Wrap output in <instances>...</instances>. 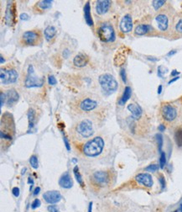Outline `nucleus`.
<instances>
[{"instance_id":"nucleus-24","label":"nucleus","mask_w":182,"mask_h":212,"mask_svg":"<svg viewBox=\"0 0 182 212\" xmlns=\"http://www.w3.org/2000/svg\"><path fill=\"white\" fill-rule=\"evenodd\" d=\"M131 94H132V89H131V88L130 87H126L125 89H124V92L122 94V96L119 102H118V104L120 105H125L127 103V101L130 99Z\"/></svg>"},{"instance_id":"nucleus-41","label":"nucleus","mask_w":182,"mask_h":212,"mask_svg":"<svg viewBox=\"0 0 182 212\" xmlns=\"http://www.w3.org/2000/svg\"><path fill=\"white\" fill-rule=\"evenodd\" d=\"M12 193H13V194L15 197H19V188H18V187H14V188H13Z\"/></svg>"},{"instance_id":"nucleus-49","label":"nucleus","mask_w":182,"mask_h":212,"mask_svg":"<svg viewBox=\"0 0 182 212\" xmlns=\"http://www.w3.org/2000/svg\"><path fill=\"white\" fill-rule=\"evenodd\" d=\"M179 74H180V72L176 70H174L171 72V76H175V75H179Z\"/></svg>"},{"instance_id":"nucleus-47","label":"nucleus","mask_w":182,"mask_h":212,"mask_svg":"<svg viewBox=\"0 0 182 212\" xmlns=\"http://www.w3.org/2000/svg\"><path fill=\"white\" fill-rule=\"evenodd\" d=\"M180 78V77L179 76H177V77H175V78H172L171 80H170V82H169V84H171L172 82H175L176 80H178Z\"/></svg>"},{"instance_id":"nucleus-39","label":"nucleus","mask_w":182,"mask_h":212,"mask_svg":"<svg viewBox=\"0 0 182 212\" xmlns=\"http://www.w3.org/2000/svg\"><path fill=\"white\" fill-rule=\"evenodd\" d=\"M47 209H48L49 212H60V211L56 205H49Z\"/></svg>"},{"instance_id":"nucleus-33","label":"nucleus","mask_w":182,"mask_h":212,"mask_svg":"<svg viewBox=\"0 0 182 212\" xmlns=\"http://www.w3.org/2000/svg\"><path fill=\"white\" fill-rule=\"evenodd\" d=\"M155 138H156V141L158 143L159 151V153H161L162 152V147H163V136L160 134H157L155 136Z\"/></svg>"},{"instance_id":"nucleus-40","label":"nucleus","mask_w":182,"mask_h":212,"mask_svg":"<svg viewBox=\"0 0 182 212\" xmlns=\"http://www.w3.org/2000/svg\"><path fill=\"white\" fill-rule=\"evenodd\" d=\"M175 29L178 32L182 33V19L181 20H179V22L176 24V26H175Z\"/></svg>"},{"instance_id":"nucleus-34","label":"nucleus","mask_w":182,"mask_h":212,"mask_svg":"<svg viewBox=\"0 0 182 212\" xmlns=\"http://www.w3.org/2000/svg\"><path fill=\"white\" fill-rule=\"evenodd\" d=\"M159 167L157 164L149 165V166L145 168V171H147V172H150V173H155V172L158 171Z\"/></svg>"},{"instance_id":"nucleus-11","label":"nucleus","mask_w":182,"mask_h":212,"mask_svg":"<svg viewBox=\"0 0 182 212\" xmlns=\"http://www.w3.org/2000/svg\"><path fill=\"white\" fill-rule=\"evenodd\" d=\"M39 38V35L35 30L26 31L23 34V40H24V43L27 44V45H35V44H36Z\"/></svg>"},{"instance_id":"nucleus-44","label":"nucleus","mask_w":182,"mask_h":212,"mask_svg":"<svg viewBox=\"0 0 182 212\" xmlns=\"http://www.w3.org/2000/svg\"><path fill=\"white\" fill-rule=\"evenodd\" d=\"M64 142H65V145H66V149H67L68 151H70V150H71V147H70V144H69L68 140H67V138H66V136H64Z\"/></svg>"},{"instance_id":"nucleus-50","label":"nucleus","mask_w":182,"mask_h":212,"mask_svg":"<svg viewBox=\"0 0 182 212\" xmlns=\"http://www.w3.org/2000/svg\"><path fill=\"white\" fill-rule=\"evenodd\" d=\"M92 202H90L89 207H88V212H92Z\"/></svg>"},{"instance_id":"nucleus-3","label":"nucleus","mask_w":182,"mask_h":212,"mask_svg":"<svg viewBox=\"0 0 182 212\" xmlns=\"http://www.w3.org/2000/svg\"><path fill=\"white\" fill-rule=\"evenodd\" d=\"M99 83L102 87V88L108 94H111L114 93L118 87V82L114 78L113 76L111 74L106 73L102 74L99 77Z\"/></svg>"},{"instance_id":"nucleus-52","label":"nucleus","mask_w":182,"mask_h":212,"mask_svg":"<svg viewBox=\"0 0 182 212\" xmlns=\"http://www.w3.org/2000/svg\"><path fill=\"white\" fill-rule=\"evenodd\" d=\"M161 92H162V85H159L158 88V94H161Z\"/></svg>"},{"instance_id":"nucleus-46","label":"nucleus","mask_w":182,"mask_h":212,"mask_svg":"<svg viewBox=\"0 0 182 212\" xmlns=\"http://www.w3.org/2000/svg\"><path fill=\"white\" fill-rule=\"evenodd\" d=\"M159 131H165V126L164 125H159Z\"/></svg>"},{"instance_id":"nucleus-6","label":"nucleus","mask_w":182,"mask_h":212,"mask_svg":"<svg viewBox=\"0 0 182 212\" xmlns=\"http://www.w3.org/2000/svg\"><path fill=\"white\" fill-rule=\"evenodd\" d=\"M76 131L79 135H81L84 138H89L93 134L92 123L91 120L86 119L81 121L76 127Z\"/></svg>"},{"instance_id":"nucleus-29","label":"nucleus","mask_w":182,"mask_h":212,"mask_svg":"<svg viewBox=\"0 0 182 212\" xmlns=\"http://www.w3.org/2000/svg\"><path fill=\"white\" fill-rule=\"evenodd\" d=\"M35 113L33 109H29L28 112V118H29V127H33L34 126V120H35Z\"/></svg>"},{"instance_id":"nucleus-36","label":"nucleus","mask_w":182,"mask_h":212,"mask_svg":"<svg viewBox=\"0 0 182 212\" xmlns=\"http://www.w3.org/2000/svg\"><path fill=\"white\" fill-rule=\"evenodd\" d=\"M40 205H41L40 200H38V199H35V200L32 202V204H31V208L35 210V209H36V208H38V207H39V206H40Z\"/></svg>"},{"instance_id":"nucleus-19","label":"nucleus","mask_w":182,"mask_h":212,"mask_svg":"<svg viewBox=\"0 0 182 212\" xmlns=\"http://www.w3.org/2000/svg\"><path fill=\"white\" fill-rule=\"evenodd\" d=\"M59 184L61 185V187L65 188H70L72 187V178H71L70 174L68 173L64 174L60 178V179H59Z\"/></svg>"},{"instance_id":"nucleus-7","label":"nucleus","mask_w":182,"mask_h":212,"mask_svg":"<svg viewBox=\"0 0 182 212\" xmlns=\"http://www.w3.org/2000/svg\"><path fill=\"white\" fill-rule=\"evenodd\" d=\"M18 78V73L14 69L3 70L1 69L0 72V79L3 84H9L16 82Z\"/></svg>"},{"instance_id":"nucleus-54","label":"nucleus","mask_w":182,"mask_h":212,"mask_svg":"<svg viewBox=\"0 0 182 212\" xmlns=\"http://www.w3.org/2000/svg\"><path fill=\"white\" fill-rule=\"evenodd\" d=\"M0 59H1V63H3V62H4L3 57H0Z\"/></svg>"},{"instance_id":"nucleus-22","label":"nucleus","mask_w":182,"mask_h":212,"mask_svg":"<svg viewBox=\"0 0 182 212\" xmlns=\"http://www.w3.org/2000/svg\"><path fill=\"white\" fill-rule=\"evenodd\" d=\"M152 27L149 24H139L135 28V34L138 35H144L151 30Z\"/></svg>"},{"instance_id":"nucleus-27","label":"nucleus","mask_w":182,"mask_h":212,"mask_svg":"<svg viewBox=\"0 0 182 212\" xmlns=\"http://www.w3.org/2000/svg\"><path fill=\"white\" fill-rule=\"evenodd\" d=\"M51 4H52V1H50V0H43L38 3V6L42 9H47L49 8H50Z\"/></svg>"},{"instance_id":"nucleus-16","label":"nucleus","mask_w":182,"mask_h":212,"mask_svg":"<svg viewBox=\"0 0 182 212\" xmlns=\"http://www.w3.org/2000/svg\"><path fill=\"white\" fill-rule=\"evenodd\" d=\"M111 5V2L108 0H99L97 2L96 11L98 14H104L108 11Z\"/></svg>"},{"instance_id":"nucleus-17","label":"nucleus","mask_w":182,"mask_h":212,"mask_svg":"<svg viewBox=\"0 0 182 212\" xmlns=\"http://www.w3.org/2000/svg\"><path fill=\"white\" fill-rule=\"evenodd\" d=\"M156 22L158 24L159 29L162 31H165L168 29L169 25V20L165 14H159L155 18Z\"/></svg>"},{"instance_id":"nucleus-21","label":"nucleus","mask_w":182,"mask_h":212,"mask_svg":"<svg viewBox=\"0 0 182 212\" xmlns=\"http://www.w3.org/2000/svg\"><path fill=\"white\" fill-rule=\"evenodd\" d=\"M5 94H6V102L9 105H12L19 100V94L14 89L9 90Z\"/></svg>"},{"instance_id":"nucleus-35","label":"nucleus","mask_w":182,"mask_h":212,"mask_svg":"<svg viewBox=\"0 0 182 212\" xmlns=\"http://www.w3.org/2000/svg\"><path fill=\"white\" fill-rule=\"evenodd\" d=\"M159 184H160V185H161V188H162V189H164V188H165V186H166V182H165V178H164L163 175H160V176L159 177Z\"/></svg>"},{"instance_id":"nucleus-43","label":"nucleus","mask_w":182,"mask_h":212,"mask_svg":"<svg viewBox=\"0 0 182 212\" xmlns=\"http://www.w3.org/2000/svg\"><path fill=\"white\" fill-rule=\"evenodd\" d=\"M19 18H20V20H28L29 19V15L27 14H21L20 15H19Z\"/></svg>"},{"instance_id":"nucleus-15","label":"nucleus","mask_w":182,"mask_h":212,"mask_svg":"<svg viewBox=\"0 0 182 212\" xmlns=\"http://www.w3.org/2000/svg\"><path fill=\"white\" fill-rule=\"evenodd\" d=\"M89 61V57L87 55H86L84 53H79L77 54L73 60V63L75 64V66L78 67V68H83L86 65H87Z\"/></svg>"},{"instance_id":"nucleus-25","label":"nucleus","mask_w":182,"mask_h":212,"mask_svg":"<svg viewBox=\"0 0 182 212\" xmlns=\"http://www.w3.org/2000/svg\"><path fill=\"white\" fill-rule=\"evenodd\" d=\"M44 33H45V37H46V39L47 41H50L52 38H54V36H55L56 34V28H55L54 26L49 25V26H47V27L46 28Z\"/></svg>"},{"instance_id":"nucleus-26","label":"nucleus","mask_w":182,"mask_h":212,"mask_svg":"<svg viewBox=\"0 0 182 212\" xmlns=\"http://www.w3.org/2000/svg\"><path fill=\"white\" fill-rule=\"evenodd\" d=\"M175 141L179 147H182V129H178L175 133Z\"/></svg>"},{"instance_id":"nucleus-42","label":"nucleus","mask_w":182,"mask_h":212,"mask_svg":"<svg viewBox=\"0 0 182 212\" xmlns=\"http://www.w3.org/2000/svg\"><path fill=\"white\" fill-rule=\"evenodd\" d=\"M6 100V94L1 92V107L4 105V102Z\"/></svg>"},{"instance_id":"nucleus-51","label":"nucleus","mask_w":182,"mask_h":212,"mask_svg":"<svg viewBox=\"0 0 182 212\" xmlns=\"http://www.w3.org/2000/svg\"><path fill=\"white\" fill-rule=\"evenodd\" d=\"M176 53V51H171L170 52L168 53V56L170 57V56H172V55H174V54H175Z\"/></svg>"},{"instance_id":"nucleus-1","label":"nucleus","mask_w":182,"mask_h":212,"mask_svg":"<svg viewBox=\"0 0 182 212\" xmlns=\"http://www.w3.org/2000/svg\"><path fill=\"white\" fill-rule=\"evenodd\" d=\"M14 134V123L12 115L9 113H5L3 115L2 120H1V141L2 145H8L13 140ZM9 146V145H8Z\"/></svg>"},{"instance_id":"nucleus-2","label":"nucleus","mask_w":182,"mask_h":212,"mask_svg":"<svg viewBox=\"0 0 182 212\" xmlns=\"http://www.w3.org/2000/svg\"><path fill=\"white\" fill-rule=\"evenodd\" d=\"M104 147V141L102 137L97 136L92 140L87 141L84 145L83 153L86 156L94 157L100 155Z\"/></svg>"},{"instance_id":"nucleus-18","label":"nucleus","mask_w":182,"mask_h":212,"mask_svg":"<svg viewBox=\"0 0 182 212\" xmlns=\"http://www.w3.org/2000/svg\"><path fill=\"white\" fill-rule=\"evenodd\" d=\"M97 102L93 99H85L84 100H82V102L81 103L80 107L83 111H91L92 109H94L97 107Z\"/></svg>"},{"instance_id":"nucleus-30","label":"nucleus","mask_w":182,"mask_h":212,"mask_svg":"<svg viewBox=\"0 0 182 212\" xmlns=\"http://www.w3.org/2000/svg\"><path fill=\"white\" fill-rule=\"evenodd\" d=\"M165 164H166V155L164 152H161L159 157V167L164 168Z\"/></svg>"},{"instance_id":"nucleus-5","label":"nucleus","mask_w":182,"mask_h":212,"mask_svg":"<svg viewBox=\"0 0 182 212\" xmlns=\"http://www.w3.org/2000/svg\"><path fill=\"white\" fill-rule=\"evenodd\" d=\"M44 83V80L39 78L35 74L33 66H29L28 68V74L25 79V87L27 88H37L41 87Z\"/></svg>"},{"instance_id":"nucleus-12","label":"nucleus","mask_w":182,"mask_h":212,"mask_svg":"<svg viewBox=\"0 0 182 212\" xmlns=\"http://www.w3.org/2000/svg\"><path fill=\"white\" fill-rule=\"evenodd\" d=\"M133 29V20L129 14H126L120 22V30L123 33H128Z\"/></svg>"},{"instance_id":"nucleus-23","label":"nucleus","mask_w":182,"mask_h":212,"mask_svg":"<svg viewBox=\"0 0 182 212\" xmlns=\"http://www.w3.org/2000/svg\"><path fill=\"white\" fill-rule=\"evenodd\" d=\"M84 14H85V20L86 24L90 26L93 25V20L92 18L91 14V7H90V3L87 2L84 7Z\"/></svg>"},{"instance_id":"nucleus-4","label":"nucleus","mask_w":182,"mask_h":212,"mask_svg":"<svg viewBox=\"0 0 182 212\" xmlns=\"http://www.w3.org/2000/svg\"><path fill=\"white\" fill-rule=\"evenodd\" d=\"M100 40L103 42H112L115 40V31L109 23H103L97 30Z\"/></svg>"},{"instance_id":"nucleus-14","label":"nucleus","mask_w":182,"mask_h":212,"mask_svg":"<svg viewBox=\"0 0 182 212\" xmlns=\"http://www.w3.org/2000/svg\"><path fill=\"white\" fill-rule=\"evenodd\" d=\"M15 16V8L13 6L12 3H10V2L9 3L7 9H6V12H5V20H6V23L9 25H11L14 21V17Z\"/></svg>"},{"instance_id":"nucleus-37","label":"nucleus","mask_w":182,"mask_h":212,"mask_svg":"<svg viewBox=\"0 0 182 212\" xmlns=\"http://www.w3.org/2000/svg\"><path fill=\"white\" fill-rule=\"evenodd\" d=\"M48 82L50 85H56L57 81H56V78L54 76H51L50 75V76H49L48 78Z\"/></svg>"},{"instance_id":"nucleus-28","label":"nucleus","mask_w":182,"mask_h":212,"mask_svg":"<svg viewBox=\"0 0 182 212\" xmlns=\"http://www.w3.org/2000/svg\"><path fill=\"white\" fill-rule=\"evenodd\" d=\"M73 172H74V174H75V177L76 178V181L78 182V184H80L82 186H84L83 185V179L81 176V174L79 173V169H78V167L76 166L73 169Z\"/></svg>"},{"instance_id":"nucleus-45","label":"nucleus","mask_w":182,"mask_h":212,"mask_svg":"<svg viewBox=\"0 0 182 212\" xmlns=\"http://www.w3.org/2000/svg\"><path fill=\"white\" fill-rule=\"evenodd\" d=\"M39 191H40V188H39V187H37V188H35V189L34 190L33 194H34V195H37V194L39 193Z\"/></svg>"},{"instance_id":"nucleus-8","label":"nucleus","mask_w":182,"mask_h":212,"mask_svg":"<svg viewBox=\"0 0 182 212\" xmlns=\"http://www.w3.org/2000/svg\"><path fill=\"white\" fill-rule=\"evenodd\" d=\"M163 118L167 121H173L177 117V110L174 106L170 105H165L161 109Z\"/></svg>"},{"instance_id":"nucleus-38","label":"nucleus","mask_w":182,"mask_h":212,"mask_svg":"<svg viewBox=\"0 0 182 212\" xmlns=\"http://www.w3.org/2000/svg\"><path fill=\"white\" fill-rule=\"evenodd\" d=\"M120 76H121L122 79V81L123 82H127V77H126V72H125V69H121L120 71Z\"/></svg>"},{"instance_id":"nucleus-48","label":"nucleus","mask_w":182,"mask_h":212,"mask_svg":"<svg viewBox=\"0 0 182 212\" xmlns=\"http://www.w3.org/2000/svg\"><path fill=\"white\" fill-rule=\"evenodd\" d=\"M69 53H70V51H68V50H65V51H64V53H63V55H64V57L66 58L67 57H68V55H69Z\"/></svg>"},{"instance_id":"nucleus-55","label":"nucleus","mask_w":182,"mask_h":212,"mask_svg":"<svg viewBox=\"0 0 182 212\" xmlns=\"http://www.w3.org/2000/svg\"><path fill=\"white\" fill-rule=\"evenodd\" d=\"M175 212H177V211H175Z\"/></svg>"},{"instance_id":"nucleus-32","label":"nucleus","mask_w":182,"mask_h":212,"mask_svg":"<svg viewBox=\"0 0 182 212\" xmlns=\"http://www.w3.org/2000/svg\"><path fill=\"white\" fill-rule=\"evenodd\" d=\"M29 163H30V165L32 166V167H34L35 169L38 168L39 163H38V158H37L36 156H35V155L31 156V157L29 159Z\"/></svg>"},{"instance_id":"nucleus-10","label":"nucleus","mask_w":182,"mask_h":212,"mask_svg":"<svg viewBox=\"0 0 182 212\" xmlns=\"http://www.w3.org/2000/svg\"><path fill=\"white\" fill-rule=\"evenodd\" d=\"M135 180L137 183L143 184L147 188H151L154 184L152 176L149 174H139L135 177Z\"/></svg>"},{"instance_id":"nucleus-13","label":"nucleus","mask_w":182,"mask_h":212,"mask_svg":"<svg viewBox=\"0 0 182 212\" xmlns=\"http://www.w3.org/2000/svg\"><path fill=\"white\" fill-rule=\"evenodd\" d=\"M93 180L94 182L98 184V185H101V186H103L105 184H107V183L108 182V174L107 172H104V171H99V172H96L94 174H93Z\"/></svg>"},{"instance_id":"nucleus-53","label":"nucleus","mask_w":182,"mask_h":212,"mask_svg":"<svg viewBox=\"0 0 182 212\" xmlns=\"http://www.w3.org/2000/svg\"><path fill=\"white\" fill-rule=\"evenodd\" d=\"M179 211L180 212H182V203L180 205V208H179Z\"/></svg>"},{"instance_id":"nucleus-31","label":"nucleus","mask_w":182,"mask_h":212,"mask_svg":"<svg viewBox=\"0 0 182 212\" xmlns=\"http://www.w3.org/2000/svg\"><path fill=\"white\" fill-rule=\"evenodd\" d=\"M152 3H153V7L155 8V9L158 10L160 7H162L165 3V0H155L152 2Z\"/></svg>"},{"instance_id":"nucleus-20","label":"nucleus","mask_w":182,"mask_h":212,"mask_svg":"<svg viewBox=\"0 0 182 212\" xmlns=\"http://www.w3.org/2000/svg\"><path fill=\"white\" fill-rule=\"evenodd\" d=\"M128 109L130 111L132 116L134 119L138 120L142 116V113H143V110L141 109V107L137 105V104H130L128 105Z\"/></svg>"},{"instance_id":"nucleus-9","label":"nucleus","mask_w":182,"mask_h":212,"mask_svg":"<svg viewBox=\"0 0 182 212\" xmlns=\"http://www.w3.org/2000/svg\"><path fill=\"white\" fill-rule=\"evenodd\" d=\"M43 198L49 204H56L62 199L61 194L56 190L47 191L43 194Z\"/></svg>"}]
</instances>
